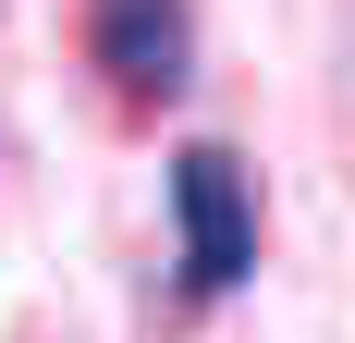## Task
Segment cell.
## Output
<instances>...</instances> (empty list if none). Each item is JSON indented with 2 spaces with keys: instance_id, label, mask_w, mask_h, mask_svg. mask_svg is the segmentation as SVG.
<instances>
[{
  "instance_id": "obj_1",
  "label": "cell",
  "mask_w": 355,
  "mask_h": 343,
  "mask_svg": "<svg viewBox=\"0 0 355 343\" xmlns=\"http://www.w3.org/2000/svg\"><path fill=\"white\" fill-rule=\"evenodd\" d=\"M172 233H184V294L209 307V294H233V282L257 270V184L233 147H172Z\"/></svg>"
},
{
  "instance_id": "obj_2",
  "label": "cell",
  "mask_w": 355,
  "mask_h": 343,
  "mask_svg": "<svg viewBox=\"0 0 355 343\" xmlns=\"http://www.w3.org/2000/svg\"><path fill=\"white\" fill-rule=\"evenodd\" d=\"M86 49L123 99H172L184 74H196V12L184 0H98L86 12Z\"/></svg>"
}]
</instances>
